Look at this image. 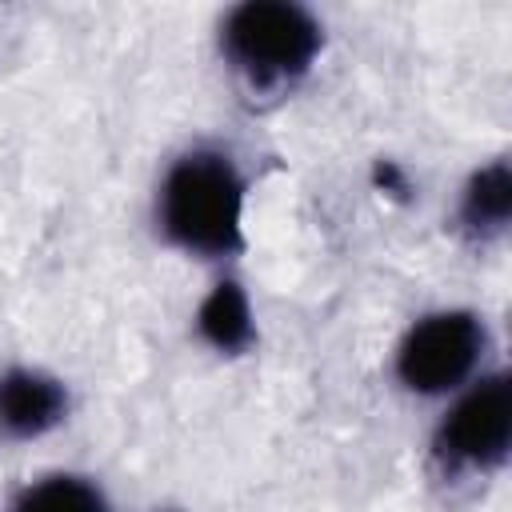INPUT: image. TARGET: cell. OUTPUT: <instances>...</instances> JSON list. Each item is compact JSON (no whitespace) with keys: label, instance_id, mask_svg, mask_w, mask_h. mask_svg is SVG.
<instances>
[{"label":"cell","instance_id":"6da1fadb","mask_svg":"<svg viewBox=\"0 0 512 512\" xmlns=\"http://www.w3.org/2000/svg\"><path fill=\"white\" fill-rule=\"evenodd\" d=\"M240 204L244 184L232 160L220 152H188L164 180L160 220L180 248L224 256L240 248Z\"/></svg>","mask_w":512,"mask_h":512},{"label":"cell","instance_id":"7a4b0ae2","mask_svg":"<svg viewBox=\"0 0 512 512\" xmlns=\"http://www.w3.org/2000/svg\"><path fill=\"white\" fill-rule=\"evenodd\" d=\"M224 52L252 84H284L320 52V24L288 0H248L224 20Z\"/></svg>","mask_w":512,"mask_h":512},{"label":"cell","instance_id":"3957f363","mask_svg":"<svg viewBox=\"0 0 512 512\" xmlns=\"http://www.w3.org/2000/svg\"><path fill=\"white\" fill-rule=\"evenodd\" d=\"M480 348L484 324L472 312H436L404 336L396 372L412 392H448L472 372Z\"/></svg>","mask_w":512,"mask_h":512},{"label":"cell","instance_id":"277c9868","mask_svg":"<svg viewBox=\"0 0 512 512\" xmlns=\"http://www.w3.org/2000/svg\"><path fill=\"white\" fill-rule=\"evenodd\" d=\"M512 444V380L504 372L480 380L440 424L436 452L452 464L496 468Z\"/></svg>","mask_w":512,"mask_h":512},{"label":"cell","instance_id":"5b68a950","mask_svg":"<svg viewBox=\"0 0 512 512\" xmlns=\"http://www.w3.org/2000/svg\"><path fill=\"white\" fill-rule=\"evenodd\" d=\"M64 408H68V396L60 380L32 368H12L0 376V432L40 436L64 416Z\"/></svg>","mask_w":512,"mask_h":512},{"label":"cell","instance_id":"8992f818","mask_svg":"<svg viewBox=\"0 0 512 512\" xmlns=\"http://www.w3.org/2000/svg\"><path fill=\"white\" fill-rule=\"evenodd\" d=\"M508 212H512V172H508V160H492L468 180L464 200H460V224L472 236L488 240L504 232Z\"/></svg>","mask_w":512,"mask_h":512},{"label":"cell","instance_id":"52a82bcc","mask_svg":"<svg viewBox=\"0 0 512 512\" xmlns=\"http://www.w3.org/2000/svg\"><path fill=\"white\" fill-rule=\"evenodd\" d=\"M196 328L220 352L248 348L252 344V312H248V300H244L240 284H232V280L216 284L208 292V300L200 304V312H196Z\"/></svg>","mask_w":512,"mask_h":512},{"label":"cell","instance_id":"ba28073f","mask_svg":"<svg viewBox=\"0 0 512 512\" xmlns=\"http://www.w3.org/2000/svg\"><path fill=\"white\" fill-rule=\"evenodd\" d=\"M8 512H108V504L80 476H48L24 488Z\"/></svg>","mask_w":512,"mask_h":512}]
</instances>
